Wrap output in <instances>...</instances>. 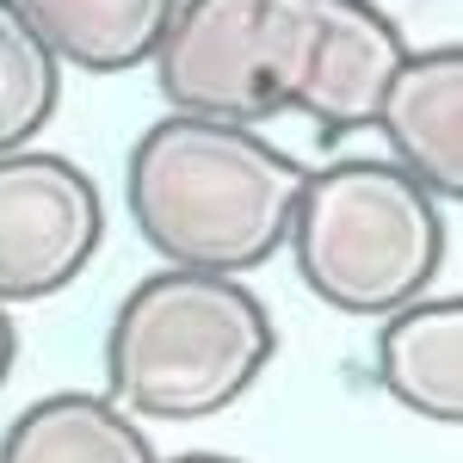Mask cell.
I'll return each mask as SVG.
<instances>
[{
    "label": "cell",
    "instance_id": "6da1fadb",
    "mask_svg": "<svg viewBox=\"0 0 463 463\" xmlns=\"http://www.w3.org/2000/svg\"><path fill=\"white\" fill-rule=\"evenodd\" d=\"M309 167L253 124L167 111L130 143L124 204L167 266L253 272L290 241V216Z\"/></svg>",
    "mask_w": 463,
    "mask_h": 463
},
{
    "label": "cell",
    "instance_id": "7a4b0ae2",
    "mask_svg": "<svg viewBox=\"0 0 463 463\" xmlns=\"http://www.w3.org/2000/svg\"><path fill=\"white\" fill-rule=\"evenodd\" d=\"M272 353V309L235 272L161 266L111 316L106 383L137 420H211L260 383Z\"/></svg>",
    "mask_w": 463,
    "mask_h": 463
},
{
    "label": "cell",
    "instance_id": "3957f363",
    "mask_svg": "<svg viewBox=\"0 0 463 463\" xmlns=\"http://www.w3.org/2000/svg\"><path fill=\"white\" fill-rule=\"evenodd\" d=\"M290 253L321 303L346 316H390L427 297V285L439 279L445 216L408 167L358 155L303 179Z\"/></svg>",
    "mask_w": 463,
    "mask_h": 463
},
{
    "label": "cell",
    "instance_id": "277c9868",
    "mask_svg": "<svg viewBox=\"0 0 463 463\" xmlns=\"http://www.w3.org/2000/svg\"><path fill=\"white\" fill-rule=\"evenodd\" d=\"M309 43L316 0H179L155 50V80L185 118L266 124L297 111Z\"/></svg>",
    "mask_w": 463,
    "mask_h": 463
},
{
    "label": "cell",
    "instance_id": "5b68a950",
    "mask_svg": "<svg viewBox=\"0 0 463 463\" xmlns=\"http://www.w3.org/2000/svg\"><path fill=\"white\" fill-rule=\"evenodd\" d=\"M106 241V198L93 174L50 155H0V303H37L69 290Z\"/></svg>",
    "mask_w": 463,
    "mask_h": 463
},
{
    "label": "cell",
    "instance_id": "8992f818",
    "mask_svg": "<svg viewBox=\"0 0 463 463\" xmlns=\"http://www.w3.org/2000/svg\"><path fill=\"white\" fill-rule=\"evenodd\" d=\"M408 56V37L377 0H316V43L297 111L321 130V143H340L364 124H377L383 87Z\"/></svg>",
    "mask_w": 463,
    "mask_h": 463
},
{
    "label": "cell",
    "instance_id": "52a82bcc",
    "mask_svg": "<svg viewBox=\"0 0 463 463\" xmlns=\"http://www.w3.org/2000/svg\"><path fill=\"white\" fill-rule=\"evenodd\" d=\"M377 130L390 137L395 167L427 185L432 198H463V50L432 43L408 50L383 87Z\"/></svg>",
    "mask_w": 463,
    "mask_h": 463
},
{
    "label": "cell",
    "instance_id": "ba28073f",
    "mask_svg": "<svg viewBox=\"0 0 463 463\" xmlns=\"http://www.w3.org/2000/svg\"><path fill=\"white\" fill-rule=\"evenodd\" d=\"M377 377L383 390L439 427L463 414V303L458 297H414L377 327Z\"/></svg>",
    "mask_w": 463,
    "mask_h": 463
},
{
    "label": "cell",
    "instance_id": "9c48e42d",
    "mask_svg": "<svg viewBox=\"0 0 463 463\" xmlns=\"http://www.w3.org/2000/svg\"><path fill=\"white\" fill-rule=\"evenodd\" d=\"M19 13L56 62H74L80 74H124L155 62L179 0H19Z\"/></svg>",
    "mask_w": 463,
    "mask_h": 463
},
{
    "label": "cell",
    "instance_id": "30bf717a",
    "mask_svg": "<svg viewBox=\"0 0 463 463\" xmlns=\"http://www.w3.org/2000/svg\"><path fill=\"white\" fill-rule=\"evenodd\" d=\"M0 463H155V445L111 395L62 390L0 432Z\"/></svg>",
    "mask_w": 463,
    "mask_h": 463
},
{
    "label": "cell",
    "instance_id": "8fae6325",
    "mask_svg": "<svg viewBox=\"0 0 463 463\" xmlns=\"http://www.w3.org/2000/svg\"><path fill=\"white\" fill-rule=\"evenodd\" d=\"M56 99H62V62L32 32L19 0H0V155L32 148Z\"/></svg>",
    "mask_w": 463,
    "mask_h": 463
},
{
    "label": "cell",
    "instance_id": "7c38bea8",
    "mask_svg": "<svg viewBox=\"0 0 463 463\" xmlns=\"http://www.w3.org/2000/svg\"><path fill=\"white\" fill-rule=\"evenodd\" d=\"M13 358H19V327L6 316V303H0V383L13 377Z\"/></svg>",
    "mask_w": 463,
    "mask_h": 463
},
{
    "label": "cell",
    "instance_id": "4fadbf2b",
    "mask_svg": "<svg viewBox=\"0 0 463 463\" xmlns=\"http://www.w3.org/2000/svg\"><path fill=\"white\" fill-rule=\"evenodd\" d=\"M174 463H241V458H222V451H185V458H174Z\"/></svg>",
    "mask_w": 463,
    "mask_h": 463
}]
</instances>
